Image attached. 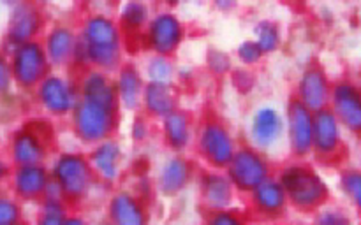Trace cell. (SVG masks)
Listing matches in <instances>:
<instances>
[{
  "instance_id": "cell-1",
  "label": "cell",
  "mask_w": 361,
  "mask_h": 225,
  "mask_svg": "<svg viewBox=\"0 0 361 225\" xmlns=\"http://www.w3.org/2000/svg\"><path fill=\"white\" fill-rule=\"evenodd\" d=\"M83 55L99 67H113L120 58V30L108 16L95 14L83 28Z\"/></svg>"
},
{
  "instance_id": "cell-2",
  "label": "cell",
  "mask_w": 361,
  "mask_h": 225,
  "mask_svg": "<svg viewBox=\"0 0 361 225\" xmlns=\"http://www.w3.org/2000/svg\"><path fill=\"white\" fill-rule=\"evenodd\" d=\"M281 183L293 204L303 210L319 206L328 195V186L324 179L314 169L303 167V165L286 167Z\"/></svg>"
},
{
  "instance_id": "cell-3",
  "label": "cell",
  "mask_w": 361,
  "mask_h": 225,
  "mask_svg": "<svg viewBox=\"0 0 361 225\" xmlns=\"http://www.w3.org/2000/svg\"><path fill=\"white\" fill-rule=\"evenodd\" d=\"M115 111L116 109L83 97L76 104V112H74V125H76L78 136L87 143L102 141L111 130Z\"/></svg>"
},
{
  "instance_id": "cell-4",
  "label": "cell",
  "mask_w": 361,
  "mask_h": 225,
  "mask_svg": "<svg viewBox=\"0 0 361 225\" xmlns=\"http://www.w3.org/2000/svg\"><path fill=\"white\" fill-rule=\"evenodd\" d=\"M229 179L242 190H256L268 179V164L252 150H240L229 164Z\"/></svg>"
},
{
  "instance_id": "cell-5",
  "label": "cell",
  "mask_w": 361,
  "mask_h": 225,
  "mask_svg": "<svg viewBox=\"0 0 361 225\" xmlns=\"http://www.w3.org/2000/svg\"><path fill=\"white\" fill-rule=\"evenodd\" d=\"M331 104L342 127L361 134V88L351 81H341L331 91Z\"/></svg>"
},
{
  "instance_id": "cell-6",
  "label": "cell",
  "mask_w": 361,
  "mask_h": 225,
  "mask_svg": "<svg viewBox=\"0 0 361 225\" xmlns=\"http://www.w3.org/2000/svg\"><path fill=\"white\" fill-rule=\"evenodd\" d=\"M200 150L210 164L217 167L231 164L235 157V143L228 130L219 123H207L200 132Z\"/></svg>"
},
{
  "instance_id": "cell-7",
  "label": "cell",
  "mask_w": 361,
  "mask_h": 225,
  "mask_svg": "<svg viewBox=\"0 0 361 225\" xmlns=\"http://www.w3.org/2000/svg\"><path fill=\"white\" fill-rule=\"evenodd\" d=\"M56 183L71 197H80L90 186V169L80 155H63L55 165Z\"/></svg>"
},
{
  "instance_id": "cell-8",
  "label": "cell",
  "mask_w": 361,
  "mask_h": 225,
  "mask_svg": "<svg viewBox=\"0 0 361 225\" xmlns=\"http://www.w3.org/2000/svg\"><path fill=\"white\" fill-rule=\"evenodd\" d=\"M289 134V143H291L293 151L300 157L309 153L314 148V116L307 105L300 101H293L289 104L288 125H286Z\"/></svg>"
},
{
  "instance_id": "cell-9",
  "label": "cell",
  "mask_w": 361,
  "mask_h": 225,
  "mask_svg": "<svg viewBox=\"0 0 361 225\" xmlns=\"http://www.w3.org/2000/svg\"><path fill=\"white\" fill-rule=\"evenodd\" d=\"M183 39V25L173 13H159L148 25V42L161 55L175 51Z\"/></svg>"
},
{
  "instance_id": "cell-10",
  "label": "cell",
  "mask_w": 361,
  "mask_h": 225,
  "mask_svg": "<svg viewBox=\"0 0 361 225\" xmlns=\"http://www.w3.org/2000/svg\"><path fill=\"white\" fill-rule=\"evenodd\" d=\"M342 144V123L334 109H321L314 115V150L321 157H331Z\"/></svg>"
},
{
  "instance_id": "cell-11",
  "label": "cell",
  "mask_w": 361,
  "mask_h": 225,
  "mask_svg": "<svg viewBox=\"0 0 361 225\" xmlns=\"http://www.w3.org/2000/svg\"><path fill=\"white\" fill-rule=\"evenodd\" d=\"M284 130V118L271 105H264L254 112L252 123H250V137L256 146L264 148V150L275 146L281 141Z\"/></svg>"
},
{
  "instance_id": "cell-12",
  "label": "cell",
  "mask_w": 361,
  "mask_h": 225,
  "mask_svg": "<svg viewBox=\"0 0 361 225\" xmlns=\"http://www.w3.org/2000/svg\"><path fill=\"white\" fill-rule=\"evenodd\" d=\"M300 98L303 105L310 109V111H321L326 109V104L331 101V91L334 88L330 86L326 74L317 67H310L303 72L302 79L298 84Z\"/></svg>"
},
{
  "instance_id": "cell-13",
  "label": "cell",
  "mask_w": 361,
  "mask_h": 225,
  "mask_svg": "<svg viewBox=\"0 0 361 225\" xmlns=\"http://www.w3.org/2000/svg\"><path fill=\"white\" fill-rule=\"evenodd\" d=\"M46 65V56L42 49L34 42H23L16 53L14 60V70H16L18 79L23 84H32L42 76Z\"/></svg>"
},
{
  "instance_id": "cell-14",
  "label": "cell",
  "mask_w": 361,
  "mask_h": 225,
  "mask_svg": "<svg viewBox=\"0 0 361 225\" xmlns=\"http://www.w3.org/2000/svg\"><path fill=\"white\" fill-rule=\"evenodd\" d=\"M41 98L49 111L56 115L71 111L76 104V94L67 81L60 77H49L41 86Z\"/></svg>"
},
{
  "instance_id": "cell-15",
  "label": "cell",
  "mask_w": 361,
  "mask_h": 225,
  "mask_svg": "<svg viewBox=\"0 0 361 225\" xmlns=\"http://www.w3.org/2000/svg\"><path fill=\"white\" fill-rule=\"evenodd\" d=\"M109 217L113 225H147L143 207L129 193H118L109 202Z\"/></svg>"
},
{
  "instance_id": "cell-16",
  "label": "cell",
  "mask_w": 361,
  "mask_h": 225,
  "mask_svg": "<svg viewBox=\"0 0 361 225\" xmlns=\"http://www.w3.org/2000/svg\"><path fill=\"white\" fill-rule=\"evenodd\" d=\"M204 202L215 210H224L231 202V179L222 174H207L201 181Z\"/></svg>"
},
{
  "instance_id": "cell-17",
  "label": "cell",
  "mask_w": 361,
  "mask_h": 225,
  "mask_svg": "<svg viewBox=\"0 0 361 225\" xmlns=\"http://www.w3.org/2000/svg\"><path fill=\"white\" fill-rule=\"evenodd\" d=\"M288 200L284 186L275 179H264L256 190H254V202L263 213H279Z\"/></svg>"
},
{
  "instance_id": "cell-18",
  "label": "cell",
  "mask_w": 361,
  "mask_h": 225,
  "mask_svg": "<svg viewBox=\"0 0 361 225\" xmlns=\"http://www.w3.org/2000/svg\"><path fill=\"white\" fill-rule=\"evenodd\" d=\"M190 176V167L183 158H169L161 169L159 174V185L164 193H176L187 185Z\"/></svg>"
},
{
  "instance_id": "cell-19",
  "label": "cell",
  "mask_w": 361,
  "mask_h": 225,
  "mask_svg": "<svg viewBox=\"0 0 361 225\" xmlns=\"http://www.w3.org/2000/svg\"><path fill=\"white\" fill-rule=\"evenodd\" d=\"M83 97L92 98V101L104 104L108 108L116 109V101H118V94L115 88L109 84L104 74L101 72H90L83 81Z\"/></svg>"
},
{
  "instance_id": "cell-20",
  "label": "cell",
  "mask_w": 361,
  "mask_h": 225,
  "mask_svg": "<svg viewBox=\"0 0 361 225\" xmlns=\"http://www.w3.org/2000/svg\"><path fill=\"white\" fill-rule=\"evenodd\" d=\"M120 148L118 144L113 141H106L95 148L94 155H92V162L94 167L101 176L106 179H113L118 174V164H120Z\"/></svg>"
},
{
  "instance_id": "cell-21",
  "label": "cell",
  "mask_w": 361,
  "mask_h": 225,
  "mask_svg": "<svg viewBox=\"0 0 361 225\" xmlns=\"http://www.w3.org/2000/svg\"><path fill=\"white\" fill-rule=\"evenodd\" d=\"M164 134L168 143L176 150H182L190 143V122L185 112L173 111L164 118Z\"/></svg>"
},
{
  "instance_id": "cell-22",
  "label": "cell",
  "mask_w": 361,
  "mask_h": 225,
  "mask_svg": "<svg viewBox=\"0 0 361 225\" xmlns=\"http://www.w3.org/2000/svg\"><path fill=\"white\" fill-rule=\"evenodd\" d=\"M78 42L69 28H55L48 37V56L55 63H63L71 58Z\"/></svg>"
},
{
  "instance_id": "cell-23",
  "label": "cell",
  "mask_w": 361,
  "mask_h": 225,
  "mask_svg": "<svg viewBox=\"0 0 361 225\" xmlns=\"http://www.w3.org/2000/svg\"><path fill=\"white\" fill-rule=\"evenodd\" d=\"M145 104L150 109L154 115L159 116H168L173 112V108H175V98H173L171 88L168 84L161 83H150L145 90Z\"/></svg>"
},
{
  "instance_id": "cell-24",
  "label": "cell",
  "mask_w": 361,
  "mask_h": 225,
  "mask_svg": "<svg viewBox=\"0 0 361 225\" xmlns=\"http://www.w3.org/2000/svg\"><path fill=\"white\" fill-rule=\"evenodd\" d=\"M39 18L37 11L32 6H20L13 13V21H11V35L18 42H23L37 30Z\"/></svg>"
},
{
  "instance_id": "cell-25",
  "label": "cell",
  "mask_w": 361,
  "mask_h": 225,
  "mask_svg": "<svg viewBox=\"0 0 361 225\" xmlns=\"http://www.w3.org/2000/svg\"><path fill=\"white\" fill-rule=\"evenodd\" d=\"M118 98L126 108H136L141 98V77L133 67H126L118 77Z\"/></svg>"
},
{
  "instance_id": "cell-26",
  "label": "cell",
  "mask_w": 361,
  "mask_h": 225,
  "mask_svg": "<svg viewBox=\"0 0 361 225\" xmlns=\"http://www.w3.org/2000/svg\"><path fill=\"white\" fill-rule=\"evenodd\" d=\"M46 186V174L41 167L27 165L18 174V188L23 193H39Z\"/></svg>"
},
{
  "instance_id": "cell-27",
  "label": "cell",
  "mask_w": 361,
  "mask_h": 225,
  "mask_svg": "<svg viewBox=\"0 0 361 225\" xmlns=\"http://www.w3.org/2000/svg\"><path fill=\"white\" fill-rule=\"evenodd\" d=\"M341 188L345 193L353 206L360 211L361 214V171L360 169H351L345 171L341 178Z\"/></svg>"
},
{
  "instance_id": "cell-28",
  "label": "cell",
  "mask_w": 361,
  "mask_h": 225,
  "mask_svg": "<svg viewBox=\"0 0 361 225\" xmlns=\"http://www.w3.org/2000/svg\"><path fill=\"white\" fill-rule=\"evenodd\" d=\"M256 35H257V44L264 51H274L277 49V46L281 44V34H279V27L271 21H261L256 27Z\"/></svg>"
},
{
  "instance_id": "cell-29",
  "label": "cell",
  "mask_w": 361,
  "mask_h": 225,
  "mask_svg": "<svg viewBox=\"0 0 361 225\" xmlns=\"http://www.w3.org/2000/svg\"><path fill=\"white\" fill-rule=\"evenodd\" d=\"M16 158L23 164H34L39 158L42 157L41 144L37 143V139L32 136H23L16 141Z\"/></svg>"
},
{
  "instance_id": "cell-30",
  "label": "cell",
  "mask_w": 361,
  "mask_h": 225,
  "mask_svg": "<svg viewBox=\"0 0 361 225\" xmlns=\"http://www.w3.org/2000/svg\"><path fill=\"white\" fill-rule=\"evenodd\" d=\"M147 74L148 77H150L152 83L168 84L173 76V67L171 63L168 62V58L159 55V56H154V58H150V62H148L147 65Z\"/></svg>"
},
{
  "instance_id": "cell-31",
  "label": "cell",
  "mask_w": 361,
  "mask_h": 225,
  "mask_svg": "<svg viewBox=\"0 0 361 225\" xmlns=\"http://www.w3.org/2000/svg\"><path fill=\"white\" fill-rule=\"evenodd\" d=\"M120 14H122V20L127 27L137 28L145 25L150 13H148V7L143 2H127L120 9Z\"/></svg>"
},
{
  "instance_id": "cell-32",
  "label": "cell",
  "mask_w": 361,
  "mask_h": 225,
  "mask_svg": "<svg viewBox=\"0 0 361 225\" xmlns=\"http://www.w3.org/2000/svg\"><path fill=\"white\" fill-rule=\"evenodd\" d=\"M316 225H353L351 217L341 207H326L317 214Z\"/></svg>"
},
{
  "instance_id": "cell-33",
  "label": "cell",
  "mask_w": 361,
  "mask_h": 225,
  "mask_svg": "<svg viewBox=\"0 0 361 225\" xmlns=\"http://www.w3.org/2000/svg\"><path fill=\"white\" fill-rule=\"evenodd\" d=\"M263 55V49L259 48L256 41H243L238 48V56L245 63H254L261 58Z\"/></svg>"
},
{
  "instance_id": "cell-34",
  "label": "cell",
  "mask_w": 361,
  "mask_h": 225,
  "mask_svg": "<svg viewBox=\"0 0 361 225\" xmlns=\"http://www.w3.org/2000/svg\"><path fill=\"white\" fill-rule=\"evenodd\" d=\"M16 206L9 200H0V225H13L16 220Z\"/></svg>"
},
{
  "instance_id": "cell-35",
  "label": "cell",
  "mask_w": 361,
  "mask_h": 225,
  "mask_svg": "<svg viewBox=\"0 0 361 225\" xmlns=\"http://www.w3.org/2000/svg\"><path fill=\"white\" fill-rule=\"evenodd\" d=\"M63 221L66 220H62L60 207L56 206L55 202H51L48 207H46V213H44V217H42L41 224L39 225H63Z\"/></svg>"
},
{
  "instance_id": "cell-36",
  "label": "cell",
  "mask_w": 361,
  "mask_h": 225,
  "mask_svg": "<svg viewBox=\"0 0 361 225\" xmlns=\"http://www.w3.org/2000/svg\"><path fill=\"white\" fill-rule=\"evenodd\" d=\"M208 225H243L236 214L229 213V211H219L210 218Z\"/></svg>"
},
{
  "instance_id": "cell-37",
  "label": "cell",
  "mask_w": 361,
  "mask_h": 225,
  "mask_svg": "<svg viewBox=\"0 0 361 225\" xmlns=\"http://www.w3.org/2000/svg\"><path fill=\"white\" fill-rule=\"evenodd\" d=\"M63 225H87L83 220H80V218H69V220L63 221Z\"/></svg>"
},
{
  "instance_id": "cell-38",
  "label": "cell",
  "mask_w": 361,
  "mask_h": 225,
  "mask_svg": "<svg viewBox=\"0 0 361 225\" xmlns=\"http://www.w3.org/2000/svg\"><path fill=\"white\" fill-rule=\"evenodd\" d=\"M104 225H111V224H104Z\"/></svg>"
}]
</instances>
